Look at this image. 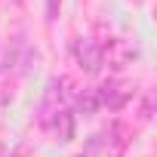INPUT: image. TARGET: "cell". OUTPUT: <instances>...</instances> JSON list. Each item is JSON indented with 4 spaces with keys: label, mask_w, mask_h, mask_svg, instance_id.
<instances>
[{
    "label": "cell",
    "mask_w": 157,
    "mask_h": 157,
    "mask_svg": "<svg viewBox=\"0 0 157 157\" xmlns=\"http://www.w3.org/2000/svg\"><path fill=\"white\" fill-rule=\"evenodd\" d=\"M74 59H77V65H80L86 74H99L102 71V62H105V49L96 40L80 37V40L74 43Z\"/></svg>",
    "instance_id": "6da1fadb"
},
{
    "label": "cell",
    "mask_w": 157,
    "mask_h": 157,
    "mask_svg": "<svg viewBox=\"0 0 157 157\" xmlns=\"http://www.w3.org/2000/svg\"><path fill=\"white\" fill-rule=\"evenodd\" d=\"M65 80H49L46 83V93H43V102H40V123L49 129L52 117L62 111V96H65Z\"/></svg>",
    "instance_id": "7a4b0ae2"
},
{
    "label": "cell",
    "mask_w": 157,
    "mask_h": 157,
    "mask_svg": "<svg viewBox=\"0 0 157 157\" xmlns=\"http://www.w3.org/2000/svg\"><path fill=\"white\" fill-rule=\"evenodd\" d=\"M96 96H99V108L117 111V108H123V102L129 99V90H126V86H102V90H96Z\"/></svg>",
    "instance_id": "3957f363"
},
{
    "label": "cell",
    "mask_w": 157,
    "mask_h": 157,
    "mask_svg": "<svg viewBox=\"0 0 157 157\" xmlns=\"http://www.w3.org/2000/svg\"><path fill=\"white\" fill-rule=\"evenodd\" d=\"M49 129H52V132H56L62 142H71V139H74V114H71L68 108H62V111L52 117Z\"/></svg>",
    "instance_id": "277c9868"
},
{
    "label": "cell",
    "mask_w": 157,
    "mask_h": 157,
    "mask_svg": "<svg viewBox=\"0 0 157 157\" xmlns=\"http://www.w3.org/2000/svg\"><path fill=\"white\" fill-rule=\"evenodd\" d=\"M77 111H80V114H96V111H99V96H96V90H83L80 96H77Z\"/></svg>",
    "instance_id": "5b68a950"
},
{
    "label": "cell",
    "mask_w": 157,
    "mask_h": 157,
    "mask_svg": "<svg viewBox=\"0 0 157 157\" xmlns=\"http://www.w3.org/2000/svg\"><path fill=\"white\" fill-rule=\"evenodd\" d=\"M56 3H59V0H49V10H46V19H56Z\"/></svg>",
    "instance_id": "8992f818"
}]
</instances>
